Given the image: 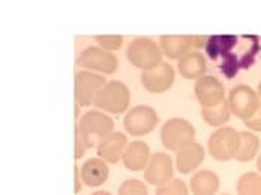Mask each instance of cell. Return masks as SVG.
<instances>
[{
	"label": "cell",
	"mask_w": 261,
	"mask_h": 195,
	"mask_svg": "<svg viewBox=\"0 0 261 195\" xmlns=\"http://www.w3.org/2000/svg\"><path fill=\"white\" fill-rule=\"evenodd\" d=\"M173 177V161L167 153H155L145 168V181L153 185H163Z\"/></svg>",
	"instance_id": "7c38bea8"
},
{
	"label": "cell",
	"mask_w": 261,
	"mask_h": 195,
	"mask_svg": "<svg viewBox=\"0 0 261 195\" xmlns=\"http://www.w3.org/2000/svg\"><path fill=\"white\" fill-rule=\"evenodd\" d=\"M220 72L224 73L225 78L232 80L237 73L240 70V60H239V55H235V52L228 54L225 57H222V63H220Z\"/></svg>",
	"instance_id": "484cf974"
},
{
	"label": "cell",
	"mask_w": 261,
	"mask_h": 195,
	"mask_svg": "<svg viewBox=\"0 0 261 195\" xmlns=\"http://www.w3.org/2000/svg\"><path fill=\"white\" fill-rule=\"evenodd\" d=\"M230 108H228V103H220L214 108H209V109H201V116L204 119L207 125L211 127H222L224 124H227L230 120Z\"/></svg>",
	"instance_id": "7402d4cb"
},
{
	"label": "cell",
	"mask_w": 261,
	"mask_h": 195,
	"mask_svg": "<svg viewBox=\"0 0 261 195\" xmlns=\"http://www.w3.org/2000/svg\"><path fill=\"white\" fill-rule=\"evenodd\" d=\"M239 195H261V174L247 173L239 179L237 184Z\"/></svg>",
	"instance_id": "603a6c76"
},
{
	"label": "cell",
	"mask_w": 261,
	"mask_h": 195,
	"mask_svg": "<svg viewBox=\"0 0 261 195\" xmlns=\"http://www.w3.org/2000/svg\"><path fill=\"white\" fill-rule=\"evenodd\" d=\"M92 195H111V193L110 192H105V190H98V192H95Z\"/></svg>",
	"instance_id": "d6a6232c"
},
{
	"label": "cell",
	"mask_w": 261,
	"mask_h": 195,
	"mask_svg": "<svg viewBox=\"0 0 261 195\" xmlns=\"http://www.w3.org/2000/svg\"><path fill=\"white\" fill-rule=\"evenodd\" d=\"M159 124L157 111L150 106H136L127 111L124 117V128L134 137L149 135Z\"/></svg>",
	"instance_id": "ba28073f"
},
{
	"label": "cell",
	"mask_w": 261,
	"mask_h": 195,
	"mask_svg": "<svg viewBox=\"0 0 261 195\" xmlns=\"http://www.w3.org/2000/svg\"><path fill=\"white\" fill-rule=\"evenodd\" d=\"M219 176L207 169L198 171L190 181L191 192L194 195H216V192L219 190Z\"/></svg>",
	"instance_id": "d6986e66"
},
{
	"label": "cell",
	"mask_w": 261,
	"mask_h": 195,
	"mask_svg": "<svg viewBox=\"0 0 261 195\" xmlns=\"http://www.w3.org/2000/svg\"><path fill=\"white\" fill-rule=\"evenodd\" d=\"M77 125L82 137H84L87 148H93V146L103 143L113 134L114 120L110 116H106L105 112L95 109L85 112Z\"/></svg>",
	"instance_id": "6da1fadb"
},
{
	"label": "cell",
	"mask_w": 261,
	"mask_h": 195,
	"mask_svg": "<svg viewBox=\"0 0 261 195\" xmlns=\"http://www.w3.org/2000/svg\"><path fill=\"white\" fill-rule=\"evenodd\" d=\"M178 72L186 80H199L207 72L206 57L198 51H191L178 60Z\"/></svg>",
	"instance_id": "9a60e30c"
},
{
	"label": "cell",
	"mask_w": 261,
	"mask_h": 195,
	"mask_svg": "<svg viewBox=\"0 0 261 195\" xmlns=\"http://www.w3.org/2000/svg\"><path fill=\"white\" fill-rule=\"evenodd\" d=\"M228 108L235 117L242 119L243 122L248 120L259 108V96L248 85H237L228 93Z\"/></svg>",
	"instance_id": "8992f818"
},
{
	"label": "cell",
	"mask_w": 261,
	"mask_h": 195,
	"mask_svg": "<svg viewBox=\"0 0 261 195\" xmlns=\"http://www.w3.org/2000/svg\"><path fill=\"white\" fill-rule=\"evenodd\" d=\"M256 168H258L259 174H261V154H259V156H258V159H256Z\"/></svg>",
	"instance_id": "1f68e13d"
},
{
	"label": "cell",
	"mask_w": 261,
	"mask_h": 195,
	"mask_svg": "<svg viewBox=\"0 0 261 195\" xmlns=\"http://www.w3.org/2000/svg\"><path fill=\"white\" fill-rule=\"evenodd\" d=\"M256 93H258V96L261 98V81H259V83H258V91H256Z\"/></svg>",
	"instance_id": "836d02e7"
},
{
	"label": "cell",
	"mask_w": 261,
	"mask_h": 195,
	"mask_svg": "<svg viewBox=\"0 0 261 195\" xmlns=\"http://www.w3.org/2000/svg\"><path fill=\"white\" fill-rule=\"evenodd\" d=\"M202 161H204V148L198 142H194L176 153L175 162H176L178 173L188 174V173H191V171H194L198 166H201Z\"/></svg>",
	"instance_id": "ac0fdd59"
},
{
	"label": "cell",
	"mask_w": 261,
	"mask_h": 195,
	"mask_svg": "<svg viewBox=\"0 0 261 195\" xmlns=\"http://www.w3.org/2000/svg\"><path fill=\"white\" fill-rule=\"evenodd\" d=\"M73 169H75V189H73V190H75V192L79 193V192H80V189H82V184H80V181H79V168L75 166Z\"/></svg>",
	"instance_id": "4dcf8cb0"
},
{
	"label": "cell",
	"mask_w": 261,
	"mask_h": 195,
	"mask_svg": "<svg viewBox=\"0 0 261 195\" xmlns=\"http://www.w3.org/2000/svg\"><path fill=\"white\" fill-rule=\"evenodd\" d=\"M258 150H259V138L253 132H250V130L240 132V146L239 151H237L235 159L240 162H248L255 156H258Z\"/></svg>",
	"instance_id": "44dd1931"
},
{
	"label": "cell",
	"mask_w": 261,
	"mask_h": 195,
	"mask_svg": "<svg viewBox=\"0 0 261 195\" xmlns=\"http://www.w3.org/2000/svg\"><path fill=\"white\" fill-rule=\"evenodd\" d=\"M141 83L149 93H165L175 83V69L170 63L162 62L159 67L141 73Z\"/></svg>",
	"instance_id": "8fae6325"
},
{
	"label": "cell",
	"mask_w": 261,
	"mask_h": 195,
	"mask_svg": "<svg viewBox=\"0 0 261 195\" xmlns=\"http://www.w3.org/2000/svg\"><path fill=\"white\" fill-rule=\"evenodd\" d=\"M108 83L103 75H98L90 70H82L75 73V103L77 106L93 104L98 91Z\"/></svg>",
	"instance_id": "9c48e42d"
},
{
	"label": "cell",
	"mask_w": 261,
	"mask_h": 195,
	"mask_svg": "<svg viewBox=\"0 0 261 195\" xmlns=\"http://www.w3.org/2000/svg\"><path fill=\"white\" fill-rule=\"evenodd\" d=\"M160 49H162V54L167 55L168 59L179 60L181 57L191 52V49H193L191 36L165 35L160 38Z\"/></svg>",
	"instance_id": "e0dca14e"
},
{
	"label": "cell",
	"mask_w": 261,
	"mask_h": 195,
	"mask_svg": "<svg viewBox=\"0 0 261 195\" xmlns=\"http://www.w3.org/2000/svg\"><path fill=\"white\" fill-rule=\"evenodd\" d=\"M118 195H149V190H147V185L139 179H126L119 185Z\"/></svg>",
	"instance_id": "d4e9b609"
},
{
	"label": "cell",
	"mask_w": 261,
	"mask_h": 195,
	"mask_svg": "<svg viewBox=\"0 0 261 195\" xmlns=\"http://www.w3.org/2000/svg\"><path fill=\"white\" fill-rule=\"evenodd\" d=\"M127 145H129L127 137L124 134L113 132L103 143L96 146L98 158H101L103 161L108 162V165H116L122 158V153H124Z\"/></svg>",
	"instance_id": "4fadbf2b"
},
{
	"label": "cell",
	"mask_w": 261,
	"mask_h": 195,
	"mask_svg": "<svg viewBox=\"0 0 261 195\" xmlns=\"http://www.w3.org/2000/svg\"><path fill=\"white\" fill-rule=\"evenodd\" d=\"M240 146V132L232 127H219L209 137L207 150L209 154L217 161H228L237 156Z\"/></svg>",
	"instance_id": "5b68a950"
},
{
	"label": "cell",
	"mask_w": 261,
	"mask_h": 195,
	"mask_svg": "<svg viewBox=\"0 0 261 195\" xmlns=\"http://www.w3.org/2000/svg\"><path fill=\"white\" fill-rule=\"evenodd\" d=\"M222 195H228V193H222Z\"/></svg>",
	"instance_id": "e575fe53"
},
{
	"label": "cell",
	"mask_w": 261,
	"mask_h": 195,
	"mask_svg": "<svg viewBox=\"0 0 261 195\" xmlns=\"http://www.w3.org/2000/svg\"><path fill=\"white\" fill-rule=\"evenodd\" d=\"M150 148L149 145L141 142V140H136V142H130L124 153H122V165L126 166V169L129 171H142L147 168L149 165V159H150Z\"/></svg>",
	"instance_id": "5bb4252c"
},
{
	"label": "cell",
	"mask_w": 261,
	"mask_h": 195,
	"mask_svg": "<svg viewBox=\"0 0 261 195\" xmlns=\"http://www.w3.org/2000/svg\"><path fill=\"white\" fill-rule=\"evenodd\" d=\"M155 195H190V193H188V187L181 179H171L170 182L159 185Z\"/></svg>",
	"instance_id": "cb8c5ba5"
},
{
	"label": "cell",
	"mask_w": 261,
	"mask_h": 195,
	"mask_svg": "<svg viewBox=\"0 0 261 195\" xmlns=\"http://www.w3.org/2000/svg\"><path fill=\"white\" fill-rule=\"evenodd\" d=\"M80 174L82 182H85L88 187H100L110 176L108 162L101 158H92L84 162V166L80 168Z\"/></svg>",
	"instance_id": "2e32d148"
},
{
	"label": "cell",
	"mask_w": 261,
	"mask_h": 195,
	"mask_svg": "<svg viewBox=\"0 0 261 195\" xmlns=\"http://www.w3.org/2000/svg\"><path fill=\"white\" fill-rule=\"evenodd\" d=\"M237 43H239V38L233 35H216V36H209L207 44L204 49H206L209 59L216 60L219 57H225L228 54H232Z\"/></svg>",
	"instance_id": "ffe728a7"
},
{
	"label": "cell",
	"mask_w": 261,
	"mask_h": 195,
	"mask_svg": "<svg viewBox=\"0 0 261 195\" xmlns=\"http://www.w3.org/2000/svg\"><path fill=\"white\" fill-rule=\"evenodd\" d=\"M130 103L129 88L122 81H108L100 91H98L93 106L98 111H105L110 114L126 112Z\"/></svg>",
	"instance_id": "7a4b0ae2"
},
{
	"label": "cell",
	"mask_w": 261,
	"mask_h": 195,
	"mask_svg": "<svg viewBox=\"0 0 261 195\" xmlns=\"http://www.w3.org/2000/svg\"><path fill=\"white\" fill-rule=\"evenodd\" d=\"M194 94L202 109L214 108V106L225 101L224 83L214 75H204L199 80H196Z\"/></svg>",
	"instance_id": "30bf717a"
},
{
	"label": "cell",
	"mask_w": 261,
	"mask_h": 195,
	"mask_svg": "<svg viewBox=\"0 0 261 195\" xmlns=\"http://www.w3.org/2000/svg\"><path fill=\"white\" fill-rule=\"evenodd\" d=\"M127 60L134 65L136 69H141L142 72L152 70L162 63V49L160 44L155 43L150 38H136L130 41L127 46Z\"/></svg>",
	"instance_id": "3957f363"
},
{
	"label": "cell",
	"mask_w": 261,
	"mask_h": 195,
	"mask_svg": "<svg viewBox=\"0 0 261 195\" xmlns=\"http://www.w3.org/2000/svg\"><path fill=\"white\" fill-rule=\"evenodd\" d=\"M207 39L209 36H191V43H193V47L198 51V49H202L206 47L207 44Z\"/></svg>",
	"instance_id": "f546056e"
},
{
	"label": "cell",
	"mask_w": 261,
	"mask_h": 195,
	"mask_svg": "<svg viewBox=\"0 0 261 195\" xmlns=\"http://www.w3.org/2000/svg\"><path fill=\"white\" fill-rule=\"evenodd\" d=\"M196 130L193 127L191 122H188L185 119H170L167 120L162 127L160 138L162 145L165 146L170 151H179L186 148L188 145L194 143Z\"/></svg>",
	"instance_id": "277c9868"
},
{
	"label": "cell",
	"mask_w": 261,
	"mask_h": 195,
	"mask_svg": "<svg viewBox=\"0 0 261 195\" xmlns=\"http://www.w3.org/2000/svg\"><path fill=\"white\" fill-rule=\"evenodd\" d=\"M95 39H96L98 46L108 52L119 49L122 46V41H124V38L121 35H98V36H95Z\"/></svg>",
	"instance_id": "4316f807"
},
{
	"label": "cell",
	"mask_w": 261,
	"mask_h": 195,
	"mask_svg": "<svg viewBox=\"0 0 261 195\" xmlns=\"http://www.w3.org/2000/svg\"><path fill=\"white\" fill-rule=\"evenodd\" d=\"M77 65L87 70L101 72L105 75H110L118 70V57L113 52H108L100 46H88L77 57Z\"/></svg>",
	"instance_id": "52a82bcc"
},
{
	"label": "cell",
	"mask_w": 261,
	"mask_h": 195,
	"mask_svg": "<svg viewBox=\"0 0 261 195\" xmlns=\"http://www.w3.org/2000/svg\"><path fill=\"white\" fill-rule=\"evenodd\" d=\"M87 151V145L84 142V137H82L79 125H75V159L84 158V154Z\"/></svg>",
	"instance_id": "f1b7e54d"
},
{
	"label": "cell",
	"mask_w": 261,
	"mask_h": 195,
	"mask_svg": "<svg viewBox=\"0 0 261 195\" xmlns=\"http://www.w3.org/2000/svg\"><path fill=\"white\" fill-rule=\"evenodd\" d=\"M243 124L248 130H253V132H261V104H259L258 111L253 114L248 120H245Z\"/></svg>",
	"instance_id": "83f0119b"
}]
</instances>
